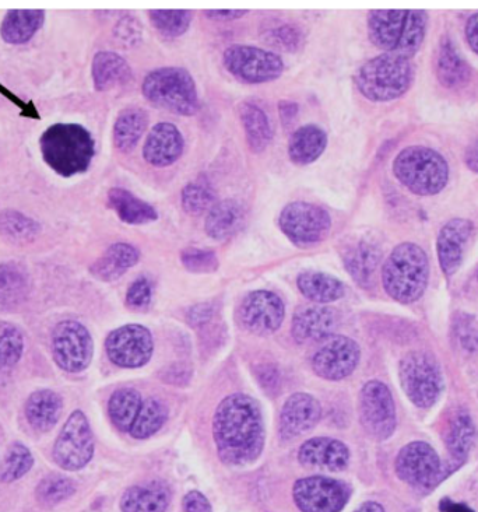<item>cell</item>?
<instances>
[{"mask_svg":"<svg viewBox=\"0 0 478 512\" xmlns=\"http://www.w3.org/2000/svg\"><path fill=\"white\" fill-rule=\"evenodd\" d=\"M213 437L224 464L245 466L255 462L265 448L259 403L245 394L227 396L214 413Z\"/></svg>","mask_w":478,"mask_h":512,"instance_id":"obj_1","label":"cell"},{"mask_svg":"<svg viewBox=\"0 0 478 512\" xmlns=\"http://www.w3.org/2000/svg\"><path fill=\"white\" fill-rule=\"evenodd\" d=\"M40 150L54 173L72 178L89 170L96 156V140L82 125L59 122L42 132Z\"/></svg>","mask_w":478,"mask_h":512,"instance_id":"obj_2","label":"cell"},{"mask_svg":"<svg viewBox=\"0 0 478 512\" xmlns=\"http://www.w3.org/2000/svg\"><path fill=\"white\" fill-rule=\"evenodd\" d=\"M369 40L385 54L413 58L425 40L428 14L424 10H372Z\"/></svg>","mask_w":478,"mask_h":512,"instance_id":"obj_3","label":"cell"},{"mask_svg":"<svg viewBox=\"0 0 478 512\" xmlns=\"http://www.w3.org/2000/svg\"><path fill=\"white\" fill-rule=\"evenodd\" d=\"M430 280V261L420 245H397L382 268L383 289L400 304L420 300Z\"/></svg>","mask_w":478,"mask_h":512,"instance_id":"obj_4","label":"cell"},{"mask_svg":"<svg viewBox=\"0 0 478 512\" xmlns=\"http://www.w3.org/2000/svg\"><path fill=\"white\" fill-rule=\"evenodd\" d=\"M144 98L160 110L179 117H193L200 110L198 87L191 73L178 66L153 70L144 77Z\"/></svg>","mask_w":478,"mask_h":512,"instance_id":"obj_5","label":"cell"},{"mask_svg":"<svg viewBox=\"0 0 478 512\" xmlns=\"http://www.w3.org/2000/svg\"><path fill=\"white\" fill-rule=\"evenodd\" d=\"M393 173L418 196L441 194L449 182L448 161L437 150L425 146H409L397 154Z\"/></svg>","mask_w":478,"mask_h":512,"instance_id":"obj_6","label":"cell"},{"mask_svg":"<svg viewBox=\"0 0 478 512\" xmlns=\"http://www.w3.org/2000/svg\"><path fill=\"white\" fill-rule=\"evenodd\" d=\"M413 82L410 59L382 54L369 59L358 69V91L372 103H389L402 97Z\"/></svg>","mask_w":478,"mask_h":512,"instance_id":"obj_7","label":"cell"},{"mask_svg":"<svg viewBox=\"0 0 478 512\" xmlns=\"http://www.w3.org/2000/svg\"><path fill=\"white\" fill-rule=\"evenodd\" d=\"M395 468L399 479L421 494L431 493L456 471L449 462L444 464L438 452L424 441L403 447L397 455Z\"/></svg>","mask_w":478,"mask_h":512,"instance_id":"obj_8","label":"cell"},{"mask_svg":"<svg viewBox=\"0 0 478 512\" xmlns=\"http://www.w3.org/2000/svg\"><path fill=\"white\" fill-rule=\"evenodd\" d=\"M400 384L417 408L434 406L444 391V377L437 359L427 352H411L400 361Z\"/></svg>","mask_w":478,"mask_h":512,"instance_id":"obj_9","label":"cell"},{"mask_svg":"<svg viewBox=\"0 0 478 512\" xmlns=\"http://www.w3.org/2000/svg\"><path fill=\"white\" fill-rule=\"evenodd\" d=\"M279 226L295 247L311 248L329 237L332 217L315 203L293 202L281 210Z\"/></svg>","mask_w":478,"mask_h":512,"instance_id":"obj_10","label":"cell"},{"mask_svg":"<svg viewBox=\"0 0 478 512\" xmlns=\"http://www.w3.org/2000/svg\"><path fill=\"white\" fill-rule=\"evenodd\" d=\"M223 62L228 73L246 84L274 82L284 72L279 55L251 45H231L224 51Z\"/></svg>","mask_w":478,"mask_h":512,"instance_id":"obj_11","label":"cell"},{"mask_svg":"<svg viewBox=\"0 0 478 512\" xmlns=\"http://www.w3.org/2000/svg\"><path fill=\"white\" fill-rule=\"evenodd\" d=\"M94 455V437L82 410L70 415L54 447L55 464L63 471L76 472L89 465Z\"/></svg>","mask_w":478,"mask_h":512,"instance_id":"obj_12","label":"cell"},{"mask_svg":"<svg viewBox=\"0 0 478 512\" xmlns=\"http://www.w3.org/2000/svg\"><path fill=\"white\" fill-rule=\"evenodd\" d=\"M94 343L86 326L68 319L59 322L52 333L55 363L68 373H82L93 359Z\"/></svg>","mask_w":478,"mask_h":512,"instance_id":"obj_13","label":"cell"},{"mask_svg":"<svg viewBox=\"0 0 478 512\" xmlns=\"http://www.w3.org/2000/svg\"><path fill=\"white\" fill-rule=\"evenodd\" d=\"M360 420L369 437L388 440L396 430V406L392 392L381 381H369L361 389Z\"/></svg>","mask_w":478,"mask_h":512,"instance_id":"obj_14","label":"cell"},{"mask_svg":"<svg viewBox=\"0 0 478 512\" xmlns=\"http://www.w3.org/2000/svg\"><path fill=\"white\" fill-rule=\"evenodd\" d=\"M350 494L346 483L325 476L297 480L293 487L294 503L301 512H340Z\"/></svg>","mask_w":478,"mask_h":512,"instance_id":"obj_15","label":"cell"},{"mask_svg":"<svg viewBox=\"0 0 478 512\" xmlns=\"http://www.w3.org/2000/svg\"><path fill=\"white\" fill-rule=\"evenodd\" d=\"M105 349L112 363L118 367L139 368L153 356V336L142 325L121 326L108 335Z\"/></svg>","mask_w":478,"mask_h":512,"instance_id":"obj_16","label":"cell"},{"mask_svg":"<svg viewBox=\"0 0 478 512\" xmlns=\"http://www.w3.org/2000/svg\"><path fill=\"white\" fill-rule=\"evenodd\" d=\"M360 356L361 350L356 340L347 336H333L315 353L312 368L323 380L340 381L354 373Z\"/></svg>","mask_w":478,"mask_h":512,"instance_id":"obj_17","label":"cell"},{"mask_svg":"<svg viewBox=\"0 0 478 512\" xmlns=\"http://www.w3.org/2000/svg\"><path fill=\"white\" fill-rule=\"evenodd\" d=\"M286 307L277 294L267 290L249 293L239 307L242 325L255 335H272L283 324Z\"/></svg>","mask_w":478,"mask_h":512,"instance_id":"obj_18","label":"cell"},{"mask_svg":"<svg viewBox=\"0 0 478 512\" xmlns=\"http://www.w3.org/2000/svg\"><path fill=\"white\" fill-rule=\"evenodd\" d=\"M322 417L321 403L314 396L295 394L287 399L280 413L279 433L283 441L302 436L314 429Z\"/></svg>","mask_w":478,"mask_h":512,"instance_id":"obj_19","label":"cell"},{"mask_svg":"<svg viewBox=\"0 0 478 512\" xmlns=\"http://www.w3.org/2000/svg\"><path fill=\"white\" fill-rule=\"evenodd\" d=\"M473 231V223L467 219L449 220L439 231L437 252L445 276L451 277L458 272Z\"/></svg>","mask_w":478,"mask_h":512,"instance_id":"obj_20","label":"cell"},{"mask_svg":"<svg viewBox=\"0 0 478 512\" xmlns=\"http://www.w3.org/2000/svg\"><path fill=\"white\" fill-rule=\"evenodd\" d=\"M184 147V136L177 126L170 122H160L147 135L143 157L150 166L167 167L181 159Z\"/></svg>","mask_w":478,"mask_h":512,"instance_id":"obj_21","label":"cell"},{"mask_svg":"<svg viewBox=\"0 0 478 512\" xmlns=\"http://www.w3.org/2000/svg\"><path fill=\"white\" fill-rule=\"evenodd\" d=\"M337 312L323 305L301 307L293 318V336L298 343L329 339L337 328Z\"/></svg>","mask_w":478,"mask_h":512,"instance_id":"obj_22","label":"cell"},{"mask_svg":"<svg viewBox=\"0 0 478 512\" xmlns=\"http://www.w3.org/2000/svg\"><path fill=\"white\" fill-rule=\"evenodd\" d=\"M298 459L302 465L311 468L340 472L349 465L350 451L346 444L335 438H312L302 445Z\"/></svg>","mask_w":478,"mask_h":512,"instance_id":"obj_23","label":"cell"},{"mask_svg":"<svg viewBox=\"0 0 478 512\" xmlns=\"http://www.w3.org/2000/svg\"><path fill=\"white\" fill-rule=\"evenodd\" d=\"M94 89L110 91L125 86L132 80L133 73L129 63L121 55L111 51L97 52L91 65Z\"/></svg>","mask_w":478,"mask_h":512,"instance_id":"obj_24","label":"cell"},{"mask_svg":"<svg viewBox=\"0 0 478 512\" xmlns=\"http://www.w3.org/2000/svg\"><path fill=\"white\" fill-rule=\"evenodd\" d=\"M477 440V429L472 416L466 410H459L449 424L446 447L449 452V464L458 471L465 465Z\"/></svg>","mask_w":478,"mask_h":512,"instance_id":"obj_25","label":"cell"},{"mask_svg":"<svg viewBox=\"0 0 478 512\" xmlns=\"http://www.w3.org/2000/svg\"><path fill=\"white\" fill-rule=\"evenodd\" d=\"M171 501L170 487L163 482H149L130 487L121 499L122 512H165Z\"/></svg>","mask_w":478,"mask_h":512,"instance_id":"obj_26","label":"cell"},{"mask_svg":"<svg viewBox=\"0 0 478 512\" xmlns=\"http://www.w3.org/2000/svg\"><path fill=\"white\" fill-rule=\"evenodd\" d=\"M140 254L133 245L126 243L112 244L101 258L91 265V275L101 282H114L125 275L139 262Z\"/></svg>","mask_w":478,"mask_h":512,"instance_id":"obj_27","label":"cell"},{"mask_svg":"<svg viewBox=\"0 0 478 512\" xmlns=\"http://www.w3.org/2000/svg\"><path fill=\"white\" fill-rule=\"evenodd\" d=\"M328 146V135L318 125H305L291 135L288 157L297 166L315 163Z\"/></svg>","mask_w":478,"mask_h":512,"instance_id":"obj_28","label":"cell"},{"mask_svg":"<svg viewBox=\"0 0 478 512\" xmlns=\"http://www.w3.org/2000/svg\"><path fill=\"white\" fill-rule=\"evenodd\" d=\"M343 261L354 282L368 289L381 261V251L371 241L360 240L344 252Z\"/></svg>","mask_w":478,"mask_h":512,"instance_id":"obj_29","label":"cell"},{"mask_svg":"<svg viewBox=\"0 0 478 512\" xmlns=\"http://www.w3.org/2000/svg\"><path fill=\"white\" fill-rule=\"evenodd\" d=\"M44 23V10H10L0 24V37L7 44L24 45L33 40Z\"/></svg>","mask_w":478,"mask_h":512,"instance_id":"obj_30","label":"cell"},{"mask_svg":"<svg viewBox=\"0 0 478 512\" xmlns=\"http://www.w3.org/2000/svg\"><path fill=\"white\" fill-rule=\"evenodd\" d=\"M108 206L123 223L130 226H143V224L156 222L157 210L150 203L137 198L128 189L112 188L108 192Z\"/></svg>","mask_w":478,"mask_h":512,"instance_id":"obj_31","label":"cell"},{"mask_svg":"<svg viewBox=\"0 0 478 512\" xmlns=\"http://www.w3.org/2000/svg\"><path fill=\"white\" fill-rule=\"evenodd\" d=\"M245 222V210L237 201H221L207 213L205 231L216 241L233 237Z\"/></svg>","mask_w":478,"mask_h":512,"instance_id":"obj_32","label":"cell"},{"mask_svg":"<svg viewBox=\"0 0 478 512\" xmlns=\"http://www.w3.org/2000/svg\"><path fill=\"white\" fill-rule=\"evenodd\" d=\"M63 402L61 395L42 389L28 398L26 403V416L28 423L38 431H49L54 429L56 423L61 419Z\"/></svg>","mask_w":478,"mask_h":512,"instance_id":"obj_33","label":"cell"},{"mask_svg":"<svg viewBox=\"0 0 478 512\" xmlns=\"http://www.w3.org/2000/svg\"><path fill=\"white\" fill-rule=\"evenodd\" d=\"M30 293V276L16 262L0 263V310H12L23 304Z\"/></svg>","mask_w":478,"mask_h":512,"instance_id":"obj_34","label":"cell"},{"mask_svg":"<svg viewBox=\"0 0 478 512\" xmlns=\"http://www.w3.org/2000/svg\"><path fill=\"white\" fill-rule=\"evenodd\" d=\"M239 118L244 126L249 149L256 154L265 152L273 139L272 126L266 112L256 104L244 103L239 107Z\"/></svg>","mask_w":478,"mask_h":512,"instance_id":"obj_35","label":"cell"},{"mask_svg":"<svg viewBox=\"0 0 478 512\" xmlns=\"http://www.w3.org/2000/svg\"><path fill=\"white\" fill-rule=\"evenodd\" d=\"M297 286L302 296L318 304L335 303L346 293L337 277L322 272H304L298 276Z\"/></svg>","mask_w":478,"mask_h":512,"instance_id":"obj_36","label":"cell"},{"mask_svg":"<svg viewBox=\"0 0 478 512\" xmlns=\"http://www.w3.org/2000/svg\"><path fill=\"white\" fill-rule=\"evenodd\" d=\"M149 125L146 111L128 108L118 115L114 125V145L121 153H130L142 139Z\"/></svg>","mask_w":478,"mask_h":512,"instance_id":"obj_37","label":"cell"},{"mask_svg":"<svg viewBox=\"0 0 478 512\" xmlns=\"http://www.w3.org/2000/svg\"><path fill=\"white\" fill-rule=\"evenodd\" d=\"M437 75L439 82L446 89H458L470 77L469 65L460 56L455 44L448 38L442 42L441 49H439Z\"/></svg>","mask_w":478,"mask_h":512,"instance_id":"obj_38","label":"cell"},{"mask_svg":"<svg viewBox=\"0 0 478 512\" xmlns=\"http://www.w3.org/2000/svg\"><path fill=\"white\" fill-rule=\"evenodd\" d=\"M41 224L19 212V210H3L0 212V236L9 243H33L40 236Z\"/></svg>","mask_w":478,"mask_h":512,"instance_id":"obj_39","label":"cell"},{"mask_svg":"<svg viewBox=\"0 0 478 512\" xmlns=\"http://www.w3.org/2000/svg\"><path fill=\"white\" fill-rule=\"evenodd\" d=\"M23 350L24 336L20 328L0 321V384H5L6 378L23 356Z\"/></svg>","mask_w":478,"mask_h":512,"instance_id":"obj_40","label":"cell"},{"mask_svg":"<svg viewBox=\"0 0 478 512\" xmlns=\"http://www.w3.org/2000/svg\"><path fill=\"white\" fill-rule=\"evenodd\" d=\"M142 403V398L135 389L122 388L114 392L108 403V412L114 426L121 431H130L139 415Z\"/></svg>","mask_w":478,"mask_h":512,"instance_id":"obj_41","label":"cell"},{"mask_svg":"<svg viewBox=\"0 0 478 512\" xmlns=\"http://www.w3.org/2000/svg\"><path fill=\"white\" fill-rule=\"evenodd\" d=\"M167 417L168 409L163 402L156 398L146 399L129 433L137 440L154 436L167 422Z\"/></svg>","mask_w":478,"mask_h":512,"instance_id":"obj_42","label":"cell"},{"mask_svg":"<svg viewBox=\"0 0 478 512\" xmlns=\"http://www.w3.org/2000/svg\"><path fill=\"white\" fill-rule=\"evenodd\" d=\"M76 493V483L62 475H49L38 483L35 499L42 507H55Z\"/></svg>","mask_w":478,"mask_h":512,"instance_id":"obj_43","label":"cell"},{"mask_svg":"<svg viewBox=\"0 0 478 512\" xmlns=\"http://www.w3.org/2000/svg\"><path fill=\"white\" fill-rule=\"evenodd\" d=\"M181 202L182 208L191 216L209 213L217 203L212 185L202 180L191 182L182 189Z\"/></svg>","mask_w":478,"mask_h":512,"instance_id":"obj_44","label":"cell"},{"mask_svg":"<svg viewBox=\"0 0 478 512\" xmlns=\"http://www.w3.org/2000/svg\"><path fill=\"white\" fill-rule=\"evenodd\" d=\"M149 17L158 33L178 38L191 27L193 14L189 10H150Z\"/></svg>","mask_w":478,"mask_h":512,"instance_id":"obj_45","label":"cell"},{"mask_svg":"<svg viewBox=\"0 0 478 512\" xmlns=\"http://www.w3.org/2000/svg\"><path fill=\"white\" fill-rule=\"evenodd\" d=\"M34 465L33 454L20 443H14L7 450L5 462H3L2 471H0V482L13 483L16 480L26 476Z\"/></svg>","mask_w":478,"mask_h":512,"instance_id":"obj_46","label":"cell"},{"mask_svg":"<svg viewBox=\"0 0 478 512\" xmlns=\"http://www.w3.org/2000/svg\"><path fill=\"white\" fill-rule=\"evenodd\" d=\"M453 335L463 352L478 354V317L460 314L453 322Z\"/></svg>","mask_w":478,"mask_h":512,"instance_id":"obj_47","label":"cell"},{"mask_svg":"<svg viewBox=\"0 0 478 512\" xmlns=\"http://www.w3.org/2000/svg\"><path fill=\"white\" fill-rule=\"evenodd\" d=\"M181 261L192 273H212L219 269V258L213 251L189 248L182 252Z\"/></svg>","mask_w":478,"mask_h":512,"instance_id":"obj_48","label":"cell"},{"mask_svg":"<svg viewBox=\"0 0 478 512\" xmlns=\"http://www.w3.org/2000/svg\"><path fill=\"white\" fill-rule=\"evenodd\" d=\"M114 34L125 47H136L137 44L142 42V24H140V20H137L135 16L125 14L121 20H118Z\"/></svg>","mask_w":478,"mask_h":512,"instance_id":"obj_49","label":"cell"},{"mask_svg":"<svg viewBox=\"0 0 478 512\" xmlns=\"http://www.w3.org/2000/svg\"><path fill=\"white\" fill-rule=\"evenodd\" d=\"M151 297H153L151 283L146 277H140L129 287L128 294H126V304L130 308L140 310V308H146L150 304Z\"/></svg>","mask_w":478,"mask_h":512,"instance_id":"obj_50","label":"cell"},{"mask_svg":"<svg viewBox=\"0 0 478 512\" xmlns=\"http://www.w3.org/2000/svg\"><path fill=\"white\" fill-rule=\"evenodd\" d=\"M272 37L280 48L297 51L302 42L300 31L291 26H283L272 31Z\"/></svg>","mask_w":478,"mask_h":512,"instance_id":"obj_51","label":"cell"},{"mask_svg":"<svg viewBox=\"0 0 478 512\" xmlns=\"http://www.w3.org/2000/svg\"><path fill=\"white\" fill-rule=\"evenodd\" d=\"M185 512H213L212 504L202 493L189 492L184 499Z\"/></svg>","mask_w":478,"mask_h":512,"instance_id":"obj_52","label":"cell"},{"mask_svg":"<svg viewBox=\"0 0 478 512\" xmlns=\"http://www.w3.org/2000/svg\"><path fill=\"white\" fill-rule=\"evenodd\" d=\"M214 314V308L212 304L203 303L195 305L188 312L189 322L193 326L205 325L212 319Z\"/></svg>","mask_w":478,"mask_h":512,"instance_id":"obj_53","label":"cell"},{"mask_svg":"<svg viewBox=\"0 0 478 512\" xmlns=\"http://www.w3.org/2000/svg\"><path fill=\"white\" fill-rule=\"evenodd\" d=\"M248 10H207L205 16L212 20L219 21H234L241 19Z\"/></svg>","mask_w":478,"mask_h":512,"instance_id":"obj_54","label":"cell"},{"mask_svg":"<svg viewBox=\"0 0 478 512\" xmlns=\"http://www.w3.org/2000/svg\"><path fill=\"white\" fill-rule=\"evenodd\" d=\"M466 40L470 48L478 55V13L473 14L466 24Z\"/></svg>","mask_w":478,"mask_h":512,"instance_id":"obj_55","label":"cell"},{"mask_svg":"<svg viewBox=\"0 0 478 512\" xmlns=\"http://www.w3.org/2000/svg\"><path fill=\"white\" fill-rule=\"evenodd\" d=\"M263 388L273 389L279 388V374L276 373L273 367L262 368V373L258 375Z\"/></svg>","mask_w":478,"mask_h":512,"instance_id":"obj_56","label":"cell"},{"mask_svg":"<svg viewBox=\"0 0 478 512\" xmlns=\"http://www.w3.org/2000/svg\"><path fill=\"white\" fill-rule=\"evenodd\" d=\"M297 110V104L288 103V101L280 103V115L281 119H283V124H291V121L297 117Z\"/></svg>","mask_w":478,"mask_h":512,"instance_id":"obj_57","label":"cell"},{"mask_svg":"<svg viewBox=\"0 0 478 512\" xmlns=\"http://www.w3.org/2000/svg\"><path fill=\"white\" fill-rule=\"evenodd\" d=\"M439 510L441 512H474L472 508L467 507L466 504L455 503L451 499H444L439 503Z\"/></svg>","mask_w":478,"mask_h":512,"instance_id":"obj_58","label":"cell"},{"mask_svg":"<svg viewBox=\"0 0 478 512\" xmlns=\"http://www.w3.org/2000/svg\"><path fill=\"white\" fill-rule=\"evenodd\" d=\"M465 161L466 166L478 174V142L467 149Z\"/></svg>","mask_w":478,"mask_h":512,"instance_id":"obj_59","label":"cell"},{"mask_svg":"<svg viewBox=\"0 0 478 512\" xmlns=\"http://www.w3.org/2000/svg\"><path fill=\"white\" fill-rule=\"evenodd\" d=\"M356 512H385V508L375 501H367Z\"/></svg>","mask_w":478,"mask_h":512,"instance_id":"obj_60","label":"cell"}]
</instances>
